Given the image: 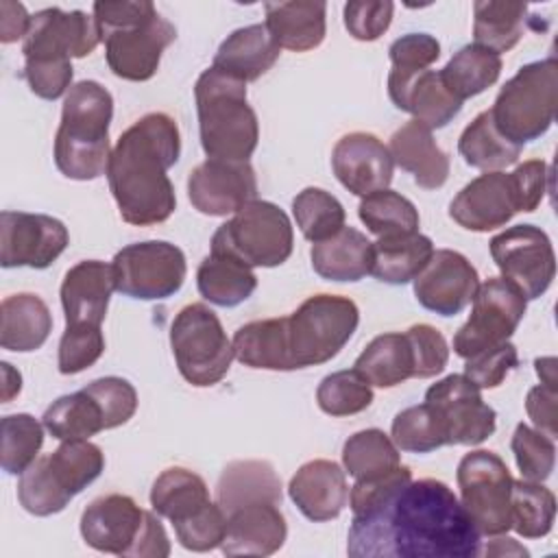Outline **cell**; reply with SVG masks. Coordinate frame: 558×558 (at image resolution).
I'll return each mask as SVG.
<instances>
[{
	"mask_svg": "<svg viewBox=\"0 0 558 558\" xmlns=\"http://www.w3.org/2000/svg\"><path fill=\"white\" fill-rule=\"evenodd\" d=\"M357 216L377 238L418 231V209L414 203L388 187L364 196Z\"/></svg>",
	"mask_w": 558,
	"mask_h": 558,
	"instance_id": "7bdbcfd3",
	"label": "cell"
},
{
	"mask_svg": "<svg viewBox=\"0 0 558 558\" xmlns=\"http://www.w3.org/2000/svg\"><path fill=\"white\" fill-rule=\"evenodd\" d=\"M72 61L70 59H31L24 61L22 76L31 92L44 100H57L72 87Z\"/></svg>",
	"mask_w": 558,
	"mask_h": 558,
	"instance_id": "11a10c76",
	"label": "cell"
},
{
	"mask_svg": "<svg viewBox=\"0 0 558 558\" xmlns=\"http://www.w3.org/2000/svg\"><path fill=\"white\" fill-rule=\"evenodd\" d=\"M196 286L205 301L235 307L255 292L257 277L246 264L222 253H209L196 270Z\"/></svg>",
	"mask_w": 558,
	"mask_h": 558,
	"instance_id": "d590c367",
	"label": "cell"
},
{
	"mask_svg": "<svg viewBox=\"0 0 558 558\" xmlns=\"http://www.w3.org/2000/svg\"><path fill=\"white\" fill-rule=\"evenodd\" d=\"M31 28V15L26 13V7L20 2L2 0L0 2V41L11 44L22 37H26Z\"/></svg>",
	"mask_w": 558,
	"mask_h": 558,
	"instance_id": "94428289",
	"label": "cell"
},
{
	"mask_svg": "<svg viewBox=\"0 0 558 558\" xmlns=\"http://www.w3.org/2000/svg\"><path fill=\"white\" fill-rule=\"evenodd\" d=\"M357 323L360 310L349 296H307L292 314L279 316L283 371L329 362L351 340Z\"/></svg>",
	"mask_w": 558,
	"mask_h": 558,
	"instance_id": "5b68a950",
	"label": "cell"
},
{
	"mask_svg": "<svg viewBox=\"0 0 558 558\" xmlns=\"http://www.w3.org/2000/svg\"><path fill=\"white\" fill-rule=\"evenodd\" d=\"M521 148L523 146L512 144L497 131L488 109L477 113L458 140V153L462 155V159L471 168L486 170V172L504 170L517 163Z\"/></svg>",
	"mask_w": 558,
	"mask_h": 558,
	"instance_id": "74e56055",
	"label": "cell"
},
{
	"mask_svg": "<svg viewBox=\"0 0 558 558\" xmlns=\"http://www.w3.org/2000/svg\"><path fill=\"white\" fill-rule=\"evenodd\" d=\"M255 501L281 504V480L266 460H233L229 462L216 484V504L225 512Z\"/></svg>",
	"mask_w": 558,
	"mask_h": 558,
	"instance_id": "f546056e",
	"label": "cell"
},
{
	"mask_svg": "<svg viewBox=\"0 0 558 558\" xmlns=\"http://www.w3.org/2000/svg\"><path fill=\"white\" fill-rule=\"evenodd\" d=\"M81 536L96 551L126 558H166L170 541L155 517L133 497L111 493L96 497L81 514Z\"/></svg>",
	"mask_w": 558,
	"mask_h": 558,
	"instance_id": "52a82bcc",
	"label": "cell"
},
{
	"mask_svg": "<svg viewBox=\"0 0 558 558\" xmlns=\"http://www.w3.org/2000/svg\"><path fill=\"white\" fill-rule=\"evenodd\" d=\"M105 353V336L96 325L68 327L59 342L57 366L61 375H76L94 366Z\"/></svg>",
	"mask_w": 558,
	"mask_h": 558,
	"instance_id": "f907efd6",
	"label": "cell"
},
{
	"mask_svg": "<svg viewBox=\"0 0 558 558\" xmlns=\"http://www.w3.org/2000/svg\"><path fill=\"white\" fill-rule=\"evenodd\" d=\"M0 344L7 351H35L52 331V314L44 299L33 292L7 296L0 305Z\"/></svg>",
	"mask_w": 558,
	"mask_h": 558,
	"instance_id": "d6a6232c",
	"label": "cell"
},
{
	"mask_svg": "<svg viewBox=\"0 0 558 558\" xmlns=\"http://www.w3.org/2000/svg\"><path fill=\"white\" fill-rule=\"evenodd\" d=\"M96 401L102 405L105 412V423L107 429L120 427L124 425L129 418H133L135 410H137V392L133 388V384H129L122 377L109 375V377H100L94 379L92 384L85 386Z\"/></svg>",
	"mask_w": 558,
	"mask_h": 558,
	"instance_id": "816d5d0a",
	"label": "cell"
},
{
	"mask_svg": "<svg viewBox=\"0 0 558 558\" xmlns=\"http://www.w3.org/2000/svg\"><path fill=\"white\" fill-rule=\"evenodd\" d=\"M480 554H486V556H508V554H514V556H527V549L525 547H521L517 541H512V538H495V541H490Z\"/></svg>",
	"mask_w": 558,
	"mask_h": 558,
	"instance_id": "be15d7a7",
	"label": "cell"
},
{
	"mask_svg": "<svg viewBox=\"0 0 558 558\" xmlns=\"http://www.w3.org/2000/svg\"><path fill=\"white\" fill-rule=\"evenodd\" d=\"M155 13H157V9L148 0H135V2H126V0H122V2H94V17H96V22L100 26V33L144 22V20H148Z\"/></svg>",
	"mask_w": 558,
	"mask_h": 558,
	"instance_id": "680465c9",
	"label": "cell"
},
{
	"mask_svg": "<svg viewBox=\"0 0 558 558\" xmlns=\"http://www.w3.org/2000/svg\"><path fill=\"white\" fill-rule=\"evenodd\" d=\"M41 423L57 440H89L98 432L107 429L102 405L87 388L52 401L44 412Z\"/></svg>",
	"mask_w": 558,
	"mask_h": 558,
	"instance_id": "8d00e7d4",
	"label": "cell"
},
{
	"mask_svg": "<svg viewBox=\"0 0 558 558\" xmlns=\"http://www.w3.org/2000/svg\"><path fill=\"white\" fill-rule=\"evenodd\" d=\"M70 244L65 225L46 214L2 211L0 216V266L48 268Z\"/></svg>",
	"mask_w": 558,
	"mask_h": 558,
	"instance_id": "2e32d148",
	"label": "cell"
},
{
	"mask_svg": "<svg viewBox=\"0 0 558 558\" xmlns=\"http://www.w3.org/2000/svg\"><path fill=\"white\" fill-rule=\"evenodd\" d=\"M353 368L377 388H392L414 377V351L408 333L388 331L373 338L357 355Z\"/></svg>",
	"mask_w": 558,
	"mask_h": 558,
	"instance_id": "e575fe53",
	"label": "cell"
},
{
	"mask_svg": "<svg viewBox=\"0 0 558 558\" xmlns=\"http://www.w3.org/2000/svg\"><path fill=\"white\" fill-rule=\"evenodd\" d=\"M312 268L327 281H360L371 275L373 242L353 227L316 242L310 251Z\"/></svg>",
	"mask_w": 558,
	"mask_h": 558,
	"instance_id": "4dcf8cb0",
	"label": "cell"
},
{
	"mask_svg": "<svg viewBox=\"0 0 558 558\" xmlns=\"http://www.w3.org/2000/svg\"><path fill=\"white\" fill-rule=\"evenodd\" d=\"M388 96L397 109L412 113V120H418L429 129L447 126L462 109V100L447 89L440 70H423L416 76L388 87Z\"/></svg>",
	"mask_w": 558,
	"mask_h": 558,
	"instance_id": "4316f807",
	"label": "cell"
},
{
	"mask_svg": "<svg viewBox=\"0 0 558 558\" xmlns=\"http://www.w3.org/2000/svg\"><path fill=\"white\" fill-rule=\"evenodd\" d=\"M534 368H536V375L541 379V384L545 386H556L558 384V377H556V357L547 355V357H536L534 360ZM558 388V386H556Z\"/></svg>",
	"mask_w": 558,
	"mask_h": 558,
	"instance_id": "e7e4bbea",
	"label": "cell"
},
{
	"mask_svg": "<svg viewBox=\"0 0 558 558\" xmlns=\"http://www.w3.org/2000/svg\"><path fill=\"white\" fill-rule=\"evenodd\" d=\"M194 98L205 155L248 161L257 148L259 124L246 100V83L211 65L198 76Z\"/></svg>",
	"mask_w": 558,
	"mask_h": 558,
	"instance_id": "277c9868",
	"label": "cell"
},
{
	"mask_svg": "<svg viewBox=\"0 0 558 558\" xmlns=\"http://www.w3.org/2000/svg\"><path fill=\"white\" fill-rule=\"evenodd\" d=\"M390 438L399 451L408 453H429L447 445V436L436 412L423 401L421 405H410L392 418Z\"/></svg>",
	"mask_w": 558,
	"mask_h": 558,
	"instance_id": "bcb514c9",
	"label": "cell"
},
{
	"mask_svg": "<svg viewBox=\"0 0 558 558\" xmlns=\"http://www.w3.org/2000/svg\"><path fill=\"white\" fill-rule=\"evenodd\" d=\"M527 4L523 2H495L480 0L473 4V37L497 54L512 50L523 37L527 22Z\"/></svg>",
	"mask_w": 558,
	"mask_h": 558,
	"instance_id": "ab89813d",
	"label": "cell"
},
{
	"mask_svg": "<svg viewBox=\"0 0 558 558\" xmlns=\"http://www.w3.org/2000/svg\"><path fill=\"white\" fill-rule=\"evenodd\" d=\"M519 211H523V203L514 174L504 170L480 174L449 203V218L475 233L499 229Z\"/></svg>",
	"mask_w": 558,
	"mask_h": 558,
	"instance_id": "d6986e66",
	"label": "cell"
},
{
	"mask_svg": "<svg viewBox=\"0 0 558 558\" xmlns=\"http://www.w3.org/2000/svg\"><path fill=\"white\" fill-rule=\"evenodd\" d=\"M227 532V517L218 504H209L198 517L174 525L177 541L190 551H209L220 547Z\"/></svg>",
	"mask_w": 558,
	"mask_h": 558,
	"instance_id": "9f6ffc18",
	"label": "cell"
},
{
	"mask_svg": "<svg viewBox=\"0 0 558 558\" xmlns=\"http://www.w3.org/2000/svg\"><path fill=\"white\" fill-rule=\"evenodd\" d=\"M488 248L501 277L512 281L527 301L543 296L551 286L556 255L549 235L541 227H508L490 240Z\"/></svg>",
	"mask_w": 558,
	"mask_h": 558,
	"instance_id": "5bb4252c",
	"label": "cell"
},
{
	"mask_svg": "<svg viewBox=\"0 0 558 558\" xmlns=\"http://www.w3.org/2000/svg\"><path fill=\"white\" fill-rule=\"evenodd\" d=\"M111 268L116 290L140 301H159L177 294L187 275L183 251L163 240L135 242L120 248Z\"/></svg>",
	"mask_w": 558,
	"mask_h": 558,
	"instance_id": "7c38bea8",
	"label": "cell"
},
{
	"mask_svg": "<svg viewBox=\"0 0 558 558\" xmlns=\"http://www.w3.org/2000/svg\"><path fill=\"white\" fill-rule=\"evenodd\" d=\"M480 277L475 266L458 251L438 248L414 277L416 301L440 316L460 314L475 296Z\"/></svg>",
	"mask_w": 558,
	"mask_h": 558,
	"instance_id": "44dd1931",
	"label": "cell"
},
{
	"mask_svg": "<svg viewBox=\"0 0 558 558\" xmlns=\"http://www.w3.org/2000/svg\"><path fill=\"white\" fill-rule=\"evenodd\" d=\"M388 57L392 63L388 72V87H392L423 70H429V65L440 57V44L427 33H408L390 44Z\"/></svg>",
	"mask_w": 558,
	"mask_h": 558,
	"instance_id": "681fc988",
	"label": "cell"
},
{
	"mask_svg": "<svg viewBox=\"0 0 558 558\" xmlns=\"http://www.w3.org/2000/svg\"><path fill=\"white\" fill-rule=\"evenodd\" d=\"M344 473L355 480H377L401 466L399 447L377 427L355 432L342 447Z\"/></svg>",
	"mask_w": 558,
	"mask_h": 558,
	"instance_id": "60d3db41",
	"label": "cell"
},
{
	"mask_svg": "<svg viewBox=\"0 0 558 558\" xmlns=\"http://www.w3.org/2000/svg\"><path fill=\"white\" fill-rule=\"evenodd\" d=\"M209 504L211 499L205 480L183 466L161 471L150 488V506L155 514L168 519L172 527L198 517Z\"/></svg>",
	"mask_w": 558,
	"mask_h": 558,
	"instance_id": "1f68e13d",
	"label": "cell"
},
{
	"mask_svg": "<svg viewBox=\"0 0 558 558\" xmlns=\"http://www.w3.org/2000/svg\"><path fill=\"white\" fill-rule=\"evenodd\" d=\"M105 469V453L89 440H61L39 456L17 482L20 506L35 517L61 512L72 497L87 488Z\"/></svg>",
	"mask_w": 558,
	"mask_h": 558,
	"instance_id": "8992f818",
	"label": "cell"
},
{
	"mask_svg": "<svg viewBox=\"0 0 558 558\" xmlns=\"http://www.w3.org/2000/svg\"><path fill=\"white\" fill-rule=\"evenodd\" d=\"M499 74L501 57L477 44L462 46L440 70L447 89L462 102L495 85Z\"/></svg>",
	"mask_w": 558,
	"mask_h": 558,
	"instance_id": "f35d334b",
	"label": "cell"
},
{
	"mask_svg": "<svg viewBox=\"0 0 558 558\" xmlns=\"http://www.w3.org/2000/svg\"><path fill=\"white\" fill-rule=\"evenodd\" d=\"M316 403L329 416H351L373 403V386L355 371H336L316 388Z\"/></svg>",
	"mask_w": 558,
	"mask_h": 558,
	"instance_id": "7dc6e473",
	"label": "cell"
},
{
	"mask_svg": "<svg viewBox=\"0 0 558 558\" xmlns=\"http://www.w3.org/2000/svg\"><path fill=\"white\" fill-rule=\"evenodd\" d=\"M392 11H395V4L388 0L347 2L344 4V26L351 37H355L360 41H375L388 31V26L392 22Z\"/></svg>",
	"mask_w": 558,
	"mask_h": 558,
	"instance_id": "6f0895ef",
	"label": "cell"
},
{
	"mask_svg": "<svg viewBox=\"0 0 558 558\" xmlns=\"http://www.w3.org/2000/svg\"><path fill=\"white\" fill-rule=\"evenodd\" d=\"M525 307L527 299L512 281L504 277L486 279L473 296L469 320L453 336V353L469 360L510 340L523 320Z\"/></svg>",
	"mask_w": 558,
	"mask_h": 558,
	"instance_id": "4fadbf2b",
	"label": "cell"
},
{
	"mask_svg": "<svg viewBox=\"0 0 558 558\" xmlns=\"http://www.w3.org/2000/svg\"><path fill=\"white\" fill-rule=\"evenodd\" d=\"M517 466L521 471L523 480L530 482H545L556 464V445L554 438L547 434L519 423L514 427L512 440H510Z\"/></svg>",
	"mask_w": 558,
	"mask_h": 558,
	"instance_id": "c3c4849f",
	"label": "cell"
},
{
	"mask_svg": "<svg viewBox=\"0 0 558 558\" xmlns=\"http://www.w3.org/2000/svg\"><path fill=\"white\" fill-rule=\"evenodd\" d=\"M281 48L266 24H248L233 31L216 50L214 68L244 81H257L279 59Z\"/></svg>",
	"mask_w": 558,
	"mask_h": 558,
	"instance_id": "83f0119b",
	"label": "cell"
},
{
	"mask_svg": "<svg viewBox=\"0 0 558 558\" xmlns=\"http://www.w3.org/2000/svg\"><path fill=\"white\" fill-rule=\"evenodd\" d=\"M425 403L442 423L447 445H480L495 432V410L482 399V390L464 375H447L432 384Z\"/></svg>",
	"mask_w": 558,
	"mask_h": 558,
	"instance_id": "9a60e30c",
	"label": "cell"
},
{
	"mask_svg": "<svg viewBox=\"0 0 558 558\" xmlns=\"http://www.w3.org/2000/svg\"><path fill=\"white\" fill-rule=\"evenodd\" d=\"M2 403H9L22 390V375L9 362H2Z\"/></svg>",
	"mask_w": 558,
	"mask_h": 558,
	"instance_id": "6125c7cd",
	"label": "cell"
},
{
	"mask_svg": "<svg viewBox=\"0 0 558 558\" xmlns=\"http://www.w3.org/2000/svg\"><path fill=\"white\" fill-rule=\"evenodd\" d=\"M558 63L554 57L525 63L499 89L490 111L497 131L517 146L538 140L556 120Z\"/></svg>",
	"mask_w": 558,
	"mask_h": 558,
	"instance_id": "ba28073f",
	"label": "cell"
},
{
	"mask_svg": "<svg viewBox=\"0 0 558 558\" xmlns=\"http://www.w3.org/2000/svg\"><path fill=\"white\" fill-rule=\"evenodd\" d=\"M257 179L248 161L207 157L187 177V198L205 216H229L255 201Z\"/></svg>",
	"mask_w": 558,
	"mask_h": 558,
	"instance_id": "ffe728a7",
	"label": "cell"
},
{
	"mask_svg": "<svg viewBox=\"0 0 558 558\" xmlns=\"http://www.w3.org/2000/svg\"><path fill=\"white\" fill-rule=\"evenodd\" d=\"M556 519V497L543 482L512 480L510 490V521L519 536L541 538L547 536Z\"/></svg>",
	"mask_w": 558,
	"mask_h": 558,
	"instance_id": "b9f144b4",
	"label": "cell"
},
{
	"mask_svg": "<svg viewBox=\"0 0 558 558\" xmlns=\"http://www.w3.org/2000/svg\"><path fill=\"white\" fill-rule=\"evenodd\" d=\"M336 179L355 196L386 190L392 181L395 161L388 146L373 133L355 131L342 135L331 150Z\"/></svg>",
	"mask_w": 558,
	"mask_h": 558,
	"instance_id": "7402d4cb",
	"label": "cell"
},
{
	"mask_svg": "<svg viewBox=\"0 0 558 558\" xmlns=\"http://www.w3.org/2000/svg\"><path fill=\"white\" fill-rule=\"evenodd\" d=\"M456 480L460 488V504L482 536H501L512 527V475L497 453L488 449L464 453L458 464Z\"/></svg>",
	"mask_w": 558,
	"mask_h": 558,
	"instance_id": "8fae6325",
	"label": "cell"
},
{
	"mask_svg": "<svg viewBox=\"0 0 558 558\" xmlns=\"http://www.w3.org/2000/svg\"><path fill=\"white\" fill-rule=\"evenodd\" d=\"M292 214L303 238L314 244L336 235L347 218L342 203L323 187L301 190L292 201Z\"/></svg>",
	"mask_w": 558,
	"mask_h": 558,
	"instance_id": "ee69618b",
	"label": "cell"
},
{
	"mask_svg": "<svg viewBox=\"0 0 558 558\" xmlns=\"http://www.w3.org/2000/svg\"><path fill=\"white\" fill-rule=\"evenodd\" d=\"M179 155V126L161 111L142 116L118 137L105 174L124 222L148 227L172 216L177 196L168 170Z\"/></svg>",
	"mask_w": 558,
	"mask_h": 558,
	"instance_id": "7a4b0ae2",
	"label": "cell"
},
{
	"mask_svg": "<svg viewBox=\"0 0 558 558\" xmlns=\"http://www.w3.org/2000/svg\"><path fill=\"white\" fill-rule=\"evenodd\" d=\"M266 28L279 48L305 52L323 44L327 31V4L312 0L266 2Z\"/></svg>",
	"mask_w": 558,
	"mask_h": 558,
	"instance_id": "f1b7e54d",
	"label": "cell"
},
{
	"mask_svg": "<svg viewBox=\"0 0 558 558\" xmlns=\"http://www.w3.org/2000/svg\"><path fill=\"white\" fill-rule=\"evenodd\" d=\"M519 364V353L512 342H501L497 347H490L464 364V377H469L480 390L497 388L510 371H514Z\"/></svg>",
	"mask_w": 558,
	"mask_h": 558,
	"instance_id": "f5cc1de1",
	"label": "cell"
},
{
	"mask_svg": "<svg viewBox=\"0 0 558 558\" xmlns=\"http://www.w3.org/2000/svg\"><path fill=\"white\" fill-rule=\"evenodd\" d=\"M44 423L31 414H7L0 421V464L9 475H22L44 445Z\"/></svg>",
	"mask_w": 558,
	"mask_h": 558,
	"instance_id": "f6af8a7d",
	"label": "cell"
},
{
	"mask_svg": "<svg viewBox=\"0 0 558 558\" xmlns=\"http://www.w3.org/2000/svg\"><path fill=\"white\" fill-rule=\"evenodd\" d=\"M113 98L96 81H78L63 98L54 135V166L74 181H92L107 172L111 157L109 124Z\"/></svg>",
	"mask_w": 558,
	"mask_h": 558,
	"instance_id": "3957f363",
	"label": "cell"
},
{
	"mask_svg": "<svg viewBox=\"0 0 558 558\" xmlns=\"http://www.w3.org/2000/svg\"><path fill=\"white\" fill-rule=\"evenodd\" d=\"M211 253L229 255L248 268H275L288 262L294 231L288 214L270 201H251L211 235Z\"/></svg>",
	"mask_w": 558,
	"mask_h": 558,
	"instance_id": "9c48e42d",
	"label": "cell"
},
{
	"mask_svg": "<svg viewBox=\"0 0 558 558\" xmlns=\"http://www.w3.org/2000/svg\"><path fill=\"white\" fill-rule=\"evenodd\" d=\"M392 161L414 177V183L423 190H438L449 177V157L436 144L432 129L418 120H410L399 126L388 146Z\"/></svg>",
	"mask_w": 558,
	"mask_h": 558,
	"instance_id": "484cf974",
	"label": "cell"
},
{
	"mask_svg": "<svg viewBox=\"0 0 558 558\" xmlns=\"http://www.w3.org/2000/svg\"><path fill=\"white\" fill-rule=\"evenodd\" d=\"M170 349L179 373L196 388L218 384L235 357L220 318L205 303H190L174 316Z\"/></svg>",
	"mask_w": 558,
	"mask_h": 558,
	"instance_id": "30bf717a",
	"label": "cell"
},
{
	"mask_svg": "<svg viewBox=\"0 0 558 558\" xmlns=\"http://www.w3.org/2000/svg\"><path fill=\"white\" fill-rule=\"evenodd\" d=\"M432 253L434 242L418 231L377 238V242H373L371 275L384 283L403 286L414 281V277L429 262Z\"/></svg>",
	"mask_w": 558,
	"mask_h": 558,
	"instance_id": "836d02e7",
	"label": "cell"
},
{
	"mask_svg": "<svg viewBox=\"0 0 558 558\" xmlns=\"http://www.w3.org/2000/svg\"><path fill=\"white\" fill-rule=\"evenodd\" d=\"M116 290L113 268L100 259H85L74 264L61 283V305L68 327L96 325L100 327L111 292Z\"/></svg>",
	"mask_w": 558,
	"mask_h": 558,
	"instance_id": "d4e9b609",
	"label": "cell"
},
{
	"mask_svg": "<svg viewBox=\"0 0 558 558\" xmlns=\"http://www.w3.org/2000/svg\"><path fill=\"white\" fill-rule=\"evenodd\" d=\"M405 333L414 351V377L427 379L442 373L449 362V344L445 336L427 323L412 325Z\"/></svg>",
	"mask_w": 558,
	"mask_h": 558,
	"instance_id": "db71d44e",
	"label": "cell"
},
{
	"mask_svg": "<svg viewBox=\"0 0 558 558\" xmlns=\"http://www.w3.org/2000/svg\"><path fill=\"white\" fill-rule=\"evenodd\" d=\"M353 521L347 554L353 558H475L482 534L456 493L440 480H412L397 466L349 490Z\"/></svg>",
	"mask_w": 558,
	"mask_h": 558,
	"instance_id": "6da1fadb",
	"label": "cell"
},
{
	"mask_svg": "<svg viewBox=\"0 0 558 558\" xmlns=\"http://www.w3.org/2000/svg\"><path fill=\"white\" fill-rule=\"evenodd\" d=\"M281 504L255 501L227 514V532L220 543L225 556H270L288 536Z\"/></svg>",
	"mask_w": 558,
	"mask_h": 558,
	"instance_id": "603a6c76",
	"label": "cell"
},
{
	"mask_svg": "<svg viewBox=\"0 0 558 558\" xmlns=\"http://www.w3.org/2000/svg\"><path fill=\"white\" fill-rule=\"evenodd\" d=\"M294 506L314 523L336 519L349 501L347 473L333 460H310L299 466L288 484Z\"/></svg>",
	"mask_w": 558,
	"mask_h": 558,
	"instance_id": "cb8c5ba5",
	"label": "cell"
},
{
	"mask_svg": "<svg viewBox=\"0 0 558 558\" xmlns=\"http://www.w3.org/2000/svg\"><path fill=\"white\" fill-rule=\"evenodd\" d=\"M102 41L100 26L85 11H63L48 7L31 15V28L24 37V61L31 59H70L89 54Z\"/></svg>",
	"mask_w": 558,
	"mask_h": 558,
	"instance_id": "e0dca14e",
	"label": "cell"
},
{
	"mask_svg": "<svg viewBox=\"0 0 558 558\" xmlns=\"http://www.w3.org/2000/svg\"><path fill=\"white\" fill-rule=\"evenodd\" d=\"M177 39V28L159 13L144 22L102 33L109 70L124 81L155 76L163 50Z\"/></svg>",
	"mask_w": 558,
	"mask_h": 558,
	"instance_id": "ac0fdd59",
	"label": "cell"
},
{
	"mask_svg": "<svg viewBox=\"0 0 558 558\" xmlns=\"http://www.w3.org/2000/svg\"><path fill=\"white\" fill-rule=\"evenodd\" d=\"M558 388L556 386H545L538 384L527 390L525 397V412L536 425L538 432L547 434L549 438H556L558 434Z\"/></svg>",
	"mask_w": 558,
	"mask_h": 558,
	"instance_id": "91938a15",
	"label": "cell"
}]
</instances>
